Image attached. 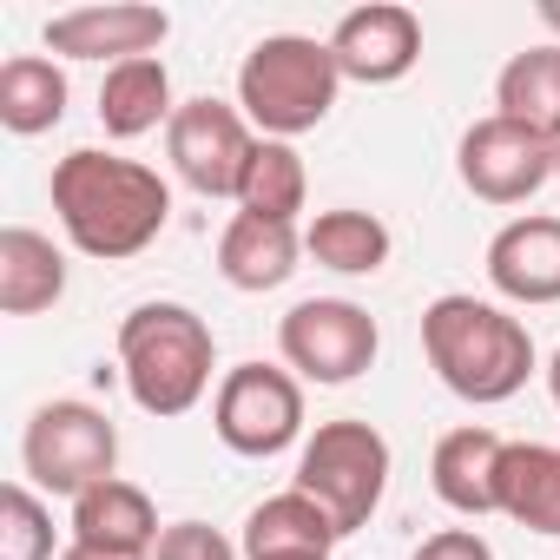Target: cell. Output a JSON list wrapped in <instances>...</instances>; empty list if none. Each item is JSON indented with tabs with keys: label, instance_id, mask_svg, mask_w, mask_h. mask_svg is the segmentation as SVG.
<instances>
[{
	"label": "cell",
	"instance_id": "cell-1",
	"mask_svg": "<svg viewBox=\"0 0 560 560\" xmlns=\"http://www.w3.org/2000/svg\"><path fill=\"white\" fill-rule=\"evenodd\" d=\"M47 191H54V218H60L67 244L80 257H100V264L139 257L172 224V185L152 165L119 159V152H100V145L67 152L54 165V185Z\"/></svg>",
	"mask_w": 560,
	"mask_h": 560
},
{
	"label": "cell",
	"instance_id": "cell-2",
	"mask_svg": "<svg viewBox=\"0 0 560 560\" xmlns=\"http://www.w3.org/2000/svg\"><path fill=\"white\" fill-rule=\"evenodd\" d=\"M422 357L442 376V389L475 402V409H494V402L521 396L527 376H534L527 324L514 311L488 304V298H468V291H442L422 311Z\"/></svg>",
	"mask_w": 560,
	"mask_h": 560
},
{
	"label": "cell",
	"instance_id": "cell-3",
	"mask_svg": "<svg viewBox=\"0 0 560 560\" xmlns=\"http://www.w3.org/2000/svg\"><path fill=\"white\" fill-rule=\"evenodd\" d=\"M218 370V337L191 304H139L119 324V376L132 402L159 422L191 416L211 389Z\"/></svg>",
	"mask_w": 560,
	"mask_h": 560
},
{
	"label": "cell",
	"instance_id": "cell-4",
	"mask_svg": "<svg viewBox=\"0 0 560 560\" xmlns=\"http://www.w3.org/2000/svg\"><path fill=\"white\" fill-rule=\"evenodd\" d=\"M343 73L330 40L311 34H264L237 67V113L257 126V139H304L337 113Z\"/></svg>",
	"mask_w": 560,
	"mask_h": 560
},
{
	"label": "cell",
	"instance_id": "cell-5",
	"mask_svg": "<svg viewBox=\"0 0 560 560\" xmlns=\"http://www.w3.org/2000/svg\"><path fill=\"white\" fill-rule=\"evenodd\" d=\"M389 435L363 416H337V422H317V435H304V455H298V481L330 521L337 534L350 540L357 527H370V514L383 508L389 494Z\"/></svg>",
	"mask_w": 560,
	"mask_h": 560
},
{
	"label": "cell",
	"instance_id": "cell-6",
	"mask_svg": "<svg viewBox=\"0 0 560 560\" xmlns=\"http://www.w3.org/2000/svg\"><path fill=\"white\" fill-rule=\"evenodd\" d=\"M21 468H27V488L80 501L86 488L119 475V429L106 409L73 402V396L40 402L27 416V435H21Z\"/></svg>",
	"mask_w": 560,
	"mask_h": 560
},
{
	"label": "cell",
	"instance_id": "cell-7",
	"mask_svg": "<svg viewBox=\"0 0 560 560\" xmlns=\"http://www.w3.org/2000/svg\"><path fill=\"white\" fill-rule=\"evenodd\" d=\"M211 429L231 455L244 462H270L304 435V383L277 363H237L218 376L211 396Z\"/></svg>",
	"mask_w": 560,
	"mask_h": 560
},
{
	"label": "cell",
	"instance_id": "cell-8",
	"mask_svg": "<svg viewBox=\"0 0 560 560\" xmlns=\"http://www.w3.org/2000/svg\"><path fill=\"white\" fill-rule=\"evenodd\" d=\"M376 350H383V330L350 298H304L284 324H277V357H284V370L298 383L343 389L376 363Z\"/></svg>",
	"mask_w": 560,
	"mask_h": 560
},
{
	"label": "cell",
	"instance_id": "cell-9",
	"mask_svg": "<svg viewBox=\"0 0 560 560\" xmlns=\"http://www.w3.org/2000/svg\"><path fill=\"white\" fill-rule=\"evenodd\" d=\"M250 152H257V126L237 106L211 100V93L205 100H185L172 113V126H165V159H172V172L198 198H237Z\"/></svg>",
	"mask_w": 560,
	"mask_h": 560
},
{
	"label": "cell",
	"instance_id": "cell-10",
	"mask_svg": "<svg viewBox=\"0 0 560 560\" xmlns=\"http://www.w3.org/2000/svg\"><path fill=\"white\" fill-rule=\"evenodd\" d=\"M455 172H462V185H468L481 205H527V198L553 178V145L534 139L527 126L488 113V119H475V126L462 132Z\"/></svg>",
	"mask_w": 560,
	"mask_h": 560
},
{
	"label": "cell",
	"instance_id": "cell-11",
	"mask_svg": "<svg viewBox=\"0 0 560 560\" xmlns=\"http://www.w3.org/2000/svg\"><path fill=\"white\" fill-rule=\"evenodd\" d=\"M172 34L165 8H145V0H106V8H73L47 21V54L54 60H93V67H126V60H152Z\"/></svg>",
	"mask_w": 560,
	"mask_h": 560
},
{
	"label": "cell",
	"instance_id": "cell-12",
	"mask_svg": "<svg viewBox=\"0 0 560 560\" xmlns=\"http://www.w3.org/2000/svg\"><path fill=\"white\" fill-rule=\"evenodd\" d=\"M330 54H337V73L357 86H396L422 60V21L402 0H370V8H350L337 21Z\"/></svg>",
	"mask_w": 560,
	"mask_h": 560
},
{
	"label": "cell",
	"instance_id": "cell-13",
	"mask_svg": "<svg viewBox=\"0 0 560 560\" xmlns=\"http://www.w3.org/2000/svg\"><path fill=\"white\" fill-rule=\"evenodd\" d=\"M488 284L501 304H560V218H508L488 237Z\"/></svg>",
	"mask_w": 560,
	"mask_h": 560
},
{
	"label": "cell",
	"instance_id": "cell-14",
	"mask_svg": "<svg viewBox=\"0 0 560 560\" xmlns=\"http://www.w3.org/2000/svg\"><path fill=\"white\" fill-rule=\"evenodd\" d=\"M237 547H244V560H330L343 547V534L304 488H284L244 514Z\"/></svg>",
	"mask_w": 560,
	"mask_h": 560
},
{
	"label": "cell",
	"instance_id": "cell-15",
	"mask_svg": "<svg viewBox=\"0 0 560 560\" xmlns=\"http://www.w3.org/2000/svg\"><path fill=\"white\" fill-rule=\"evenodd\" d=\"M298 257H304V231L298 224L250 218V211H237L224 224V237H218V277L231 291H244V298H264L277 284H291Z\"/></svg>",
	"mask_w": 560,
	"mask_h": 560
},
{
	"label": "cell",
	"instance_id": "cell-16",
	"mask_svg": "<svg viewBox=\"0 0 560 560\" xmlns=\"http://www.w3.org/2000/svg\"><path fill=\"white\" fill-rule=\"evenodd\" d=\"M159 508L139 481L113 475L100 488H86L67 514V540H86V547H106V553H152L159 547Z\"/></svg>",
	"mask_w": 560,
	"mask_h": 560
},
{
	"label": "cell",
	"instance_id": "cell-17",
	"mask_svg": "<svg viewBox=\"0 0 560 560\" xmlns=\"http://www.w3.org/2000/svg\"><path fill=\"white\" fill-rule=\"evenodd\" d=\"M501 448H508V442H501L494 429H481V422H468V429H448V435L435 442V455H429L435 501H442V508H455V514H468V521H481V514H501V508H494Z\"/></svg>",
	"mask_w": 560,
	"mask_h": 560
},
{
	"label": "cell",
	"instance_id": "cell-18",
	"mask_svg": "<svg viewBox=\"0 0 560 560\" xmlns=\"http://www.w3.org/2000/svg\"><path fill=\"white\" fill-rule=\"evenodd\" d=\"M60 298H67V250L34 224H8L0 231V311L40 317Z\"/></svg>",
	"mask_w": 560,
	"mask_h": 560
},
{
	"label": "cell",
	"instance_id": "cell-19",
	"mask_svg": "<svg viewBox=\"0 0 560 560\" xmlns=\"http://www.w3.org/2000/svg\"><path fill=\"white\" fill-rule=\"evenodd\" d=\"M494 508L527 534H560V448L553 442H508L494 475Z\"/></svg>",
	"mask_w": 560,
	"mask_h": 560
},
{
	"label": "cell",
	"instance_id": "cell-20",
	"mask_svg": "<svg viewBox=\"0 0 560 560\" xmlns=\"http://www.w3.org/2000/svg\"><path fill=\"white\" fill-rule=\"evenodd\" d=\"M67 67L54 54H14L0 60V126H8L14 139H40L67 119Z\"/></svg>",
	"mask_w": 560,
	"mask_h": 560
},
{
	"label": "cell",
	"instance_id": "cell-21",
	"mask_svg": "<svg viewBox=\"0 0 560 560\" xmlns=\"http://www.w3.org/2000/svg\"><path fill=\"white\" fill-rule=\"evenodd\" d=\"M172 113H178V100H172V73H165L159 54L152 60H126V67H113L100 80V126H106V139H145V132L172 126Z\"/></svg>",
	"mask_w": 560,
	"mask_h": 560
},
{
	"label": "cell",
	"instance_id": "cell-22",
	"mask_svg": "<svg viewBox=\"0 0 560 560\" xmlns=\"http://www.w3.org/2000/svg\"><path fill=\"white\" fill-rule=\"evenodd\" d=\"M389 250H396L389 224L363 205H330L304 224V257H317L337 277H376L389 264Z\"/></svg>",
	"mask_w": 560,
	"mask_h": 560
},
{
	"label": "cell",
	"instance_id": "cell-23",
	"mask_svg": "<svg viewBox=\"0 0 560 560\" xmlns=\"http://www.w3.org/2000/svg\"><path fill=\"white\" fill-rule=\"evenodd\" d=\"M494 113L501 119H514V126H527L534 139H560V47L553 40H540V47H527V54H514L508 67H501V80H494Z\"/></svg>",
	"mask_w": 560,
	"mask_h": 560
},
{
	"label": "cell",
	"instance_id": "cell-24",
	"mask_svg": "<svg viewBox=\"0 0 560 560\" xmlns=\"http://www.w3.org/2000/svg\"><path fill=\"white\" fill-rule=\"evenodd\" d=\"M311 205V172L298 159L291 139H257L244 185H237V211L250 218H277V224H298V211Z\"/></svg>",
	"mask_w": 560,
	"mask_h": 560
},
{
	"label": "cell",
	"instance_id": "cell-25",
	"mask_svg": "<svg viewBox=\"0 0 560 560\" xmlns=\"http://www.w3.org/2000/svg\"><path fill=\"white\" fill-rule=\"evenodd\" d=\"M0 560H54V508L27 481L0 488Z\"/></svg>",
	"mask_w": 560,
	"mask_h": 560
},
{
	"label": "cell",
	"instance_id": "cell-26",
	"mask_svg": "<svg viewBox=\"0 0 560 560\" xmlns=\"http://www.w3.org/2000/svg\"><path fill=\"white\" fill-rule=\"evenodd\" d=\"M152 560H244V547L231 534H218L211 521H172L152 547Z\"/></svg>",
	"mask_w": 560,
	"mask_h": 560
},
{
	"label": "cell",
	"instance_id": "cell-27",
	"mask_svg": "<svg viewBox=\"0 0 560 560\" xmlns=\"http://www.w3.org/2000/svg\"><path fill=\"white\" fill-rule=\"evenodd\" d=\"M409 560H494V547H488L481 527H442V534H429Z\"/></svg>",
	"mask_w": 560,
	"mask_h": 560
},
{
	"label": "cell",
	"instance_id": "cell-28",
	"mask_svg": "<svg viewBox=\"0 0 560 560\" xmlns=\"http://www.w3.org/2000/svg\"><path fill=\"white\" fill-rule=\"evenodd\" d=\"M60 560H152V553H106V547H86V540H67Z\"/></svg>",
	"mask_w": 560,
	"mask_h": 560
},
{
	"label": "cell",
	"instance_id": "cell-29",
	"mask_svg": "<svg viewBox=\"0 0 560 560\" xmlns=\"http://www.w3.org/2000/svg\"><path fill=\"white\" fill-rule=\"evenodd\" d=\"M534 14H540V27H547V34H553V47H560V0H540Z\"/></svg>",
	"mask_w": 560,
	"mask_h": 560
},
{
	"label": "cell",
	"instance_id": "cell-30",
	"mask_svg": "<svg viewBox=\"0 0 560 560\" xmlns=\"http://www.w3.org/2000/svg\"><path fill=\"white\" fill-rule=\"evenodd\" d=\"M547 396H553V416H560V350L547 357Z\"/></svg>",
	"mask_w": 560,
	"mask_h": 560
},
{
	"label": "cell",
	"instance_id": "cell-31",
	"mask_svg": "<svg viewBox=\"0 0 560 560\" xmlns=\"http://www.w3.org/2000/svg\"><path fill=\"white\" fill-rule=\"evenodd\" d=\"M553 178H560V139H553Z\"/></svg>",
	"mask_w": 560,
	"mask_h": 560
}]
</instances>
